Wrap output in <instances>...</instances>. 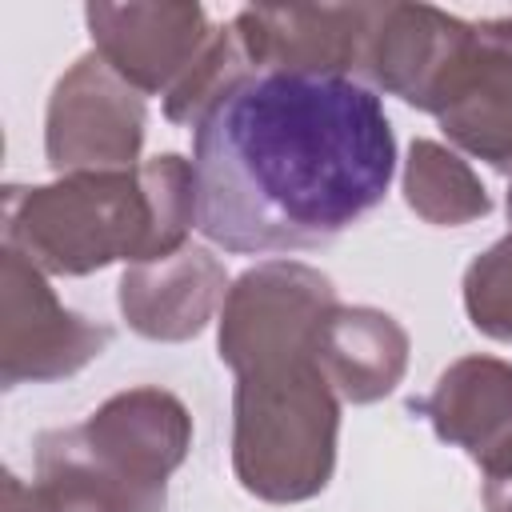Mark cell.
Wrapping results in <instances>:
<instances>
[{
  "instance_id": "cell-1",
  "label": "cell",
  "mask_w": 512,
  "mask_h": 512,
  "mask_svg": "<svg viewBox=\"0 0 512 512\" xmlns=\"http://www.w3.org/2000/svg\"><path fill=\"white\" fill-rule=\"evenodd\" d=\"M192 168L204 240L284 256L332 244L388 196L396 136L364 80L248 72L192 128Z\"/></svg>"
},
{
  "instance_id": "cell-2",
  "label": "cell",
  "mask_w": 512,
  "mask_h": 512,
  "mask_svg": "<svg viewBox=\"0 0 512 512\" xmlns=\"http://www.w3.org/2000/svg\"><path fill=\"white\" fill-rule=\"evenodd\" d=\"M196 228V168L164 152L128 172H72L4 188V248L44 276H88L108 264H152Z\"/></svg>"
},
{
  "instance_id": "cell-3",
  "label": "cell",
  "mask_w": 512,
  "mask_h": 512,
  "mask_svg": "<svg viewBox=\"0 0 512 512\" xmlns=\"http://www.w3.org/2000/svg\"><path fill=\"white\" fill-rule=\"evenodd\" d=\"M192 448V416L156 384L108 396L88 420L36 436V484L88 512H164L168 476Z\"/></svg>"
},
{
  "instance_id": "cell-4",
  "label": "cell",
  "mask_w": 512,
  "mask_h": 512,
  "mask_svg": "<svg viewBox=\"0 0 512 512\" xmlns=\"http://www.w3.org/2000/svg\"><path fill=\"white\" fill-rule=\"evenodd\" d=\"M232 376V472L240 488L268 504L320 496L336 472L340 396L316 352L260 360Z\"/></svg>"
},
{
  "instance_id": "cell-5",
  "label": "cell",
  "mask_w": 512,
  "mask_h": 512,
  "mask_svg": "<svg viewBox=\"0 0 512 512\" xmlns=\"http://www.w3.org/2000/svg\"><path fill=\"white\" fill-rule=\"evenodd\" d=\"M144 128V96L128 80H120L100 52H84L48 96L44 156L56 176L128 172L140 164Z\"/></svg>"
},
{
  "instance_id": "cell-6",
  "label": "cell",
  "mask_w": 512,
  "mask_h": 512,
  "mask_svg": "<svg viewBox=\"0 0 512 512\" xmlns=\"http://www.w3.org/2000/svg\"><path fill=\"white\" fill-rule=\"evenodd\" d=\"M336 304L332 280L312 264L264 260L240 272L220 308V364L240 372L260 360L316 352V332Z\"/></svg>"
},
{
  "instance_id": "cell-7",
  "label": "cell",
  "mask_w": 512,
  "mask_h": 512,
  "mask_svg": "<svg viewBox=\"0 0 512 512\" xmlns=\"http://www.w3.org/2000/svg\"><path fill=\"white\" fill-rule=\"evenodd\" d=\"M112 344V328L60 304L48 276L4 248L0 260V384H48L76 376Z\"/></svg>"
},
{
  "instance_id": "cell-8",
  "label": "cell",
  "mask_w": 512,
  "mask_h": 512,
  "mask_svg": "<svg viewBox=\"0 0 512 512\" xmlns=\"http://www.w3.org/2000/svg\"><path fill=\"white\" fill-rule=\"evenodd\" d=\"M376 16L380 4H260L240 8L232 32L252 72L360 80Z\"/></svg>"
},
{
  "instance_id": "cell-9",
  "label": "cell",
  "mask_w": 512,
  "mask_h": 512,
  "mask_svg": "<svg viewBox=\"0 0 512 512\" xmlns=\"http://www.w3.org/2000/svg\"><path fill=\"white\" fill-rule=\"evenodd\" d=\"M472 24L432 4H380L360 76L372 92L400 96L420 112H440L464 56Z\"/></svg>"
},
{
  "instance_id": "cell-10",
  "label": "cell",
  "mask_w": 512,
  "mask_h": 512,
  "mask_svg": "<svg viewBox=\"0 0 512 512\" xmlns=\"http://www.w3.org/2000/svg\"><path fill=\"white\" fill-rule=\"evenodd\" d=\"M92 52L140 96H168L212 40L200 4H88Z\"/></svg>"
},
{
  "instance_id": "cell-11",
  "label": "cell",
  "mask_w": 512,
  "mask_h": 512,
  "mask_svg": "<svg viewBox=\"0 0 512 512\" xmlns=\"http://www.w3.org/2000/svg\"><path fill=\"white\" fill-rule=\"evenodd\" d=\"M432 432L460 448L480 472L484 488L512 484V364L496 356L452 360L428 396L412 400Z\"/></svg>"
},
{
  "instance_id": "cell-12",
  "label": "cell",
  "mask_w": 512,
  "mask_h": 512,
  "mask_svg": "<svg viewBox=\"0 0 512 512\" xmlns=\"http://www.w3.org/2000/svg\"><path fill=\"white\" fill-rule=\"evenodd\" d=\"M436 120L460 152L512 176V16L472 24L468 56Z\"/></svg>"
},
{
  "instance_id": "cell-13",
  "label": "cell",
  "mask_w": 512,
  "mask_h": 512,
  "mask_svg": "<svg viewBox=\"0 0 512 512\" xmlns=\"http://www.w3.org/2000/svg\"><path fill=\"white\" fill-rule=\"evenodd\" d=\"M228 288L232 284L220 256H212L204 244H184L164 260L128 264L116 304L136 336L180 344L208 328V320L224 308Z\"/></svg>"
},
{
  "instance_id": "cell-14",
  "label": "cell",
  "mask_w": 512,
  "mask_h": 512,
  "mask_svg": "<svg viewBox=\"0 0 512 512\" xmlns=\"http://www.w3.org/2000/svg\"><path fill=\"white\" fill-rule=\"evenodd\" d=\"M412 340L404 324L368 304H336L316 332V360L332 392L348 404H376L408 372Z\"/></svg>"
},
{
  "instance_id": "cell-15",
  "label": "cell",
  "mask_w": 512,
  "mask_h": 512,
  "mask_svg": "<svg viewBox=\"0 0 512 512\" xmlns=\"http://www.w3.org/2000/svg\"><path fill=\"white\" fill-rule=\"evenodd\" d=\"M404 200L408 208L436 228H460L492 212V196L472 172V164L444 148L440 140H412L404 160Z\"/></svg>"
},
{
  "instance_id": "cell-16",
  "label": "cell",
  "mask_w": 512,
  "mask_h": 512,
  "mask_svg": "<svg viewBox=\"0 0 512 512\" xmlns=\"http://www.w3.org/2000/svg\"><path fill=\"white\" fill-rule=\"evenodd\" d=\"M248 72H252V68H248V60H244V48H240L232 24L216 28L212 40L204 44V52L192 60V68H188V72L176 80V88L164 96V116H168L172 124L196 128V124L208 116V108H212L216 100H224L228 88H236Z\"/></svg>"
},
{
  "instance_id": "cell-17",
  "label": "cell",
  "mask_w": 512,
  "mask_h": 512,
  "mask_svg": "<svg viewBox=\"0 0 512 512\" xmlns=\"http://www.w3.org/2000/svg\"><path fill=\"white\" fill-rule=\"evenodd\" d=\"M464 312L476 332L512 344V232L464 268Z\"/></svg>"
},
{
  "instance_id": "cell-18",
  "label": "cell",
  "mask_w": 512,
  "mask_h": 512,
  "mask_svg": "<svg viewBox=\"0 0 512 512\" xmlns=\"http://www.w3.org/2000/svg\"><path fill=\"white\" fill-rule=\"evenodd\" d=\"M0 512H88V508H80L76 500L60 496V492H52V488H44V484H36V480L28 484V480H20L16 472H8V476H4Z\"/></svg>"
},
{
  "instance_id": "cell-19",
  "label": "cell",
  "mask_w": 512,
  "mask_h": 512,
  "mask_svg": "<svg viewBox=\"0 0 512 512\" xmlns=\"http://www.w3.org/2000/svg\"><path fill=\"white\" fill-rule=\"evenodd\" d=\"M480 496H484V508L488 512H512V484H504V488H480Z\"/></svg>"
},
{
  "instance_id": "cell-20",
  "label": "cell",
  "mask_w": 512,
  "mask_h": 512,
  "mask_svg": "<svg viewBox=\"0 0 512 512\" xmlns=\"http://www.w3.org/2000/svg\"><path fill=\"white\" fill-rule=\"evenodd\" d=\"M504 208H508V220H512V176H508V200H504Z\"/></svg>"
}]
</instances>
